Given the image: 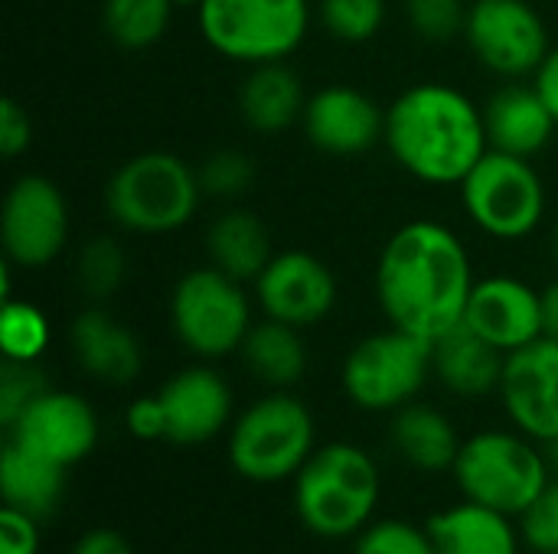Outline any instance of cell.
<instances>
[{
	"label": "cell",
	"mask_w": 558,
	"mask_h": 554,
	"mask_svg": "<svg viewBox=\"0 0 558 554\" xmlns=\"http://www.w3.org/2000/svg\"><path fill=\"white\" fill-rule=\"evenodd\" d=\"M239 353L258 382L281 389V392L298 385L307 369V349H304L301 330L271 317H265L262 323H252Z\"/></svg>",
	"instance_id": "cell-27"
},
{
	"label": "cell",
	"mask_w": 558,
	"mask_h": 554,
	"mask_svg": "<svg viewBox=\"0 0 558 554\" xmlns=\"http://www.w3.org/2000/svg\"><path fill=\"white\" fill-rule=\"evenodd\" d=\"M458 189L464 212L490 238L520 242L543 225L546 186L526 157L487 150Z\"/></svg>",
	"instance_id": "cell-9"
},
{
	"label": "cell",
	"mask_w": 558,
	"mask_h": 554,
	"mask_svg": "<svg viewBox=\"0 0 558 554\" xmlns=\"http://www.w3.org/2000/svg\"><path fill=\"white\" fill-rule=\"evenodd\" d=\"M464 39L474 59L504 78L536 75L553 52L549 26L526 0H474Z\"/></svg>",
	"instance_id": "cell-11"
},
{
	"label": "cell",
	"mask_w": 558,
	"mask_h": 554,
	"mask_svg": "<svg viewBox=\"0 0 558 554\" xmlns=\"http://www.w3.org/2000/svg\"><path fill=\"white\" fill-rule=\"evenodd\" d=\"M432 372V343L389 327L360 340L343 362V392L363 411H399L418 398Z\"/></svg>",
	"instance_id": "cell-10"
},
{
	"label": "cell",
	"mask_w": 558,
	"mask_h": 554,
	"mask_svg": "<svg viewBox=\"0 0 558 554\" xmlns=\"http://www.w3.org/2000/svg\"><path fill=\"white\" fill-rule=\"evenodd\" d=\"M170 327L199 359H222L242 349L252 330V307L242 281L216 264L186 271L170 294Z\"/></svg>",
	"instance_id": "cell-8"
},
{
	"label": "cell",
	"mask_w": 558,
	"mask_h": 554,
	"mask_svg": "<svg viewBox=\"0 0 558 554\" xmlns=\"http://www.w3.org/2000/svg\"><path fill=\"white\" fill-rule=\"evenodd\" d=\"M471 7L464 0H405L409 26L428 42H448L464 36Z\"/></svg>",
	"instance_id": "cell-34"
},
{
	"label": "cell",
	"mask_w": 558,
	"mask_h": 554,
	"mask_svg": "<svg viewBox=\"0 0 558 554\" xmlns=\"http://www.w3.org/2000/svg\"><path fill=\"white\" fill-rule=\"evenodd\" d=\"M464 323L500 353H517L543 336L539 291L520 278H484L474 284Z\"/></svg>",
	"instance_id": "cell-18"
},
{
	"label": "cell",
	"mask_w": 558,
	"mask_h": 554,
	"mask_svg": "<svg viewBox=\"0 0 558 554\" xmlns=\"http://www.w3.org/2000/svg\"><path fill=\"white\" fill-rule=\"evenodd\" d=\"M523 542L539 554H558V480H549L543 493L520 516Z\"/></svg>",
	"instance_id": "cell-36"
},
{
	"label": "cell",
	"mask_w": 558,
	"mask_h": 554,
	"mask_svg": "<svg viewBox=\"0 0 558 554\" xmlns=\"http://www.w3.org/2000/svg\"><path fill=\"white\" fill-rule=\"evenodd\" d=\"M301 124L307 140L333 157H356L386 140V111L353 85H327L314 91Z\"/></svg>",
	"instance_id": "cell-16"
},
{
	"label": "cell",
	"mask_w": 558,
	"mask_h": 554,
	"mask_svg": "<svg viewBox=\"0 0 558 554\" xmlns=\"http://www.w3.org/2000/svg\"><path fill=\"white\" fill-rule=\"evenodd\" d=\"M206 251L219 271L242 284H255V278L275 258L268 225L248 209H226L222 216H216L206 232Z\"/></svg>",
	"instance_id": "cell-26"
},
{
	"label": "cell",
	"mask_w": 558,
	"mask_h": 554,
	"mask_svg": "<svg viewBox=\"0 0 558 554\" xmlns=\"http://www.w3.org/2000/svg\"><path fill=\"white\" fill-rule=\"evenodd\" d=\"M539 304H543V336L558 340V278L539 291Z\"/></svg>",
	"instance_id": "cell-42"
},
{
	"label": "cell",
	"mask_w": 558,
	"mask_h": 554,
	"mask_svg": "<svg viewBox=\"0 0 558 554\" xmlns=\"http://www.w3.org/2000/svg\"><path fill=\"white\" fill-rule=\"evenodd\" d=\"M49 346V320L29 300H0V349L3 359L36 362Z\"/></svg>",
	"instance_id": "cell-29"
},
{
	"label": "cell",
	"mask_w": 558,
	"mask_h": 554,
	"mask_svg": "<svg viewBox=\"0 0 558 554\" xmlns=\"http://www.w3.org/2000/svg\"><path fill=\"white\" fill-rule=\"evenodd\" d=\"M451 473L464 500L520 519L549 483V460L523 431H481L461 444Z\"/></svg>",
	"instance_id": "cell-6"
},
{
	"label": "cell",
	"mask_w": 558,
	"mask_h": 554,
	"mask_svg": "<svg viewBox=\"0 0 558 554\" xmlns=\"http://www.w3.org/2000/svg\"><path fill=\"white\" fill-rule=\"evenodd\" d=\"M196 23L209 49L242 65L284 62L311 29L307 0H203Z\"/></svg>",
	"instance_id": "cell-7"
},
{
	"label": "cell",
	"mask_w": 558,
	"mask_h": 554,
	"mask_svg": "<svg viewBox=\"0 0 558 554\" xmlns=\"http://www.w3.org/2000/svg\"><path fill=\"white\" fill-rule=\"evenodd\" d=\"M314 441L317 424L311 408L278 389L235 418L229 431V464L252 483H281L301 473L317 451Z\"/></svg>",
	"instance_id": "cell-5"
},
{
	"label": "cell",
	"mask_w": 558,
	"mask_h": 554,
	"mask_svg": "<svg viewBox=\"0 0 558 554\" xmlns=\"http://www.w3.org/2000/svg\"><path fill=\"white\" fill-rule=\"evenodd\" d=\"M128 278V255L121 248V242L108 238V235H95L92 242L82 245L78 251V264H75V281L82 287V294L95 304L108 300L118 294V287Z\"/></svg>",
	"instance_id": "cell-30"
},
{
	"label": "cell",
	"mask_w": 558,
	"mask_h": 554,
	"mask_svg": "<svg viewBox=\"0 0 558 554\" xmlns=\"http://www.w3.org/2000/svg\"><path fill=\"white\" fill-rule=\"evenodd\" d=\"M379 467L356 444H324L294 477V509L320 539L360 535L379 506Z\"/></svg>",
	"instance_id": "cell-3"
},
{
	"label": "cell",
	"mask_w": 558,
	"mask_h": 554,
	"mask_svg": "<svg viewBox=\"0 0 558 554\" xmlns=\"http://www.w3.org/2000/svg\"><path fill=\"white\" fill-rule=\"evenodd\" d=\"M69 554H134L131 542L114 529H92L85 532Z\"/></svg>",
	"instance_id": "cell-40"
},
{
	"label": "cell",
	"mask_w": 558,
	"mask_h": 554,
	"mask_svg": "<svg viewBox=\"0 0 558 554\" xmlns=\"http://www.w3.org/2000/svg\"><path fill=\"white\" fill-rule=\"evenodd\" d=\"M69 346L85 376L105 385L118 389L141 376L144 353L137 336L101 307H88L69 323Z\"/></svg>",
	"instance_id": "cell-19"
},
{
	"label": "cell",
	"mask_w": 558,
	"mask_h": 554,
	"mask_svg": "<svg viewBox=\"0 0 558 554\" xmlns=\"http://www.w3.org/2000/svg\"><path fill=\"white\" fill-rule=\"evenodd\" d=\"M255 173H258L255 160L248 153H242V150H232V147L209 153L199 163V170H196L203 193L216 196V199H239V196H245L252 189V183H255Z\"/></svg>",
	"instance_id": "cell-32"
},
{
	"label": "cell",
	"mask_w": 558,
	"mask_h": 554,
	"mask_svg": "<svg viewBox=\"0 0 558 554\" xmlns=\"http://www.w3.org/2000/svg\"><path fill=\"white\" fill-rule=\"evenodd\" d=\"M173 3H186V7H199L203 0H173Z\"/></svg>",
	"instance_id": "cell-43"
},
{
	"label": "cell",
	"mask_w": 558,
	"mask_h": 554,
	"mask_svg": "<svg viewBox=\"0 0 558 554\" xmlns=\"http://www.w3.org/2000/svg\"><path fill=\"white\" fill-rule=\"evenodd\" d=\"M157 395L167 418V441L177 447L206 444L232 421V389L209 366L180 369Z\"/></svg>",
	"instance_id": "cell-17"
},
{
	"label": "cell",
	"mask_w": 558,
	"mask_h": 554,
	"mask_svg": "<svg viewBox=\"0 0 558 554\" xmlns=\"http://www.w3.org/2000/svg\"><path fill=\"white\" fill-rule=\"evenodd\" d=\"M62 490H65V467H59L7 438L3 454H0L3 506L20 509L43 522L59 509Z\"/></svg>",
	"instance_id": "cell-25"
},
{
	"label": "cell",
	"mask_w": 558,
	"mask_h": 554,
	"mask_svg": "<svg viewBox=\"0 0 558 554\" xmlns=\"http://www.w3.org/2000/svg\"><path fill=\"white\" fill-rule=\"evenodd\" d=\"M474 284L464 242L432 219L396 229L376 264V297L389 327L428 343L464 323Z\"/></svg>",
	"instance_id": "cell-1"
},
{
	"label": "cell",
	"mask_w": 558,
	"mask_h": 554,
	"mask_svg": "<svg viewBox=\"0 0 558 554\" xmlns=\"http://www.w3.org/2000/svg\"><path fill=\"white\" fill-rule=\"evenodd\" d=\"M317 13L333 39L366 42L386 23V0H320Z\"/></svg>",
	"instance_id": "cell-31"
},
{
	"label": "cell",
	"mask_w": 558,
	"mask_h": 554,
	"mask_svg": "<svg viewBox=\"0 0 558 554\" xmlns=\"http://www.w3.org/2000/svg\"><path fill=\"white\" fill-rule=\"evenodd\" d=\"M337 278L311 251H281L255 278V297L265 317L288 327H314L337 307Z\"/></svg>",
	"instance_id": "cell-14"
},
{
	"label": "cell",
	"mask_w": 558,
	"mask_h": 554,
	"mask_svg": "<svg viewBox=\"0 0 558 554\" xmlns=\"http://www.w3.org/2000/svg\"><path fill=\"white\" fill-rule=\"evenodd\" d=\"M553 251H556V261H558V222H556V235H553Z\"/></svg>",
	"instance_id": "cell-44"
},
{
	"label": "cell",
	"mask_w": 558,
	"mask_h": 554,
	"mask_svg": "<svg viewBox=\"0 0 558 554\" xmlns=\"http://www.w3.org/2000/svg\"><path fill=\"white\" fill-rule=\"evenodd\" d=\"M69 242V206L62 189L43 176H20L0 209V245L13 268L39 271L52 264Z\"/></svg>",
	"instance_id": "cell-12"
},
{
	"label": "cell",
	"mask_w": 558,
	"mask_h": 554,
	"mask_svg": "<svg viewBox=\"0 0 558 554\" xmlns=\"http://www.w3.org/2000/svg\"><path fill=\"white\" fill-rule=\"evenodd\" d=\"M500 398L517 431L558 444V340L539 336L507 356Z\"/></svg>",
	"instance_id": "cell-15"
},
{
	"label": "cell",
	"mask_w": 558,
	"mask_h": 554,
	"mask_svg": "<svg viewBox=\"0 0 558 554\" xmlns=\"http://www.w3.org/2000/svg\"><path fill=\"white\" fill-rule=\"evenodd\" d=\"M7 438L69 470L95 451L98 415L82 395L62 392V389H46L7 428Z\"/></svg>",
	"instance_id": "cell-13"
},
{
	"label": "cell",
	"mask_w": 558,
	"mask_h": 554,
	"mask_svg": "<svg viewBox=\"0 0 558 554\" xmlns=\"http://www.w3.org/2000/svg\"><path fill=\"white\" fill-rule=\"evenodd\" d=\"M124 424L137 441H167V418H163L160 395L134 398L124 411Z\"/></svg>",
	"instance_id": "cell-39"
},
{
	"label": "cell",
	"mask_w": 558,
	"mask_h": 554,
	"mask_svg": "<svg viewBox=\"0 0 558 554\" xmlns=\"http://www.w3.org/2000/svg\"><path fill=\"white\" fill-rule=\"evenodd\" d=\"M0 554H39V519L3 506L0 509Z\"/></svg>",
	"instance_id": "cell-38"
},
{
	"label": "cell",
	"mask_w": 558,
	"mask_h": 554,
	"mask_svg": "<svg viewBox=\"0 0 558 554\" xmlns=\"http://www.w3.org/2000/svg\"><path fill=\"white\" fill-rule=\"evenodd\" d=\"M425 529L438 554H520L513 519L471 500L432 516Z\"/></svg>",
	"instance_id": "cell-23"
},
{
	"label": "cell",
	"mask_w": 558,
	"mask_h": 554,
	"mask_svg": "<svg viewBox=\"0 0 558 554\" xmlns=\"http://www.w3.org/2000/svg\"><path fill=\"white\" fill-rule=\"evenodd\" d=\"M353 554H438L428 529H418L402 519L373 522L356 535Z\"/></svg>",
	"instance_id": "cell-33"
},
{
	"label": "cell",
	"mask_w": 558,
	"mask_h": 554,
	"mask_svg": "<svg viewBox=\"0 0 558 554\" xmlns=\"http://www.w3.org/2000/svg\"><path fill=\"white\" fill-rule=\"evenodd\" d=\"M173 7V0H105V33L121 49H147L167 33Z\"/></svg>",
	"instance_id": "cell-28"
},
{
	"label": "cell",
	"mask_w": 558,
	"mask_h": 554,
	"mask_svg": "<svg viewBox=\"0 0 558 554\" xmlns=\"http://www.w3.org/2000/svg\"><path fill=\"white\" fill-rule=\"evenodd\" d=\"M484 124H487L490 150H504V153L526 157V160L549 147L558 127L539 88L520 85V82L504 85L500 91L490 95L484 108Z\"/></svg>",
	"instance_id": "cell-20"
},
{
	"label": "cell",
	"mask_w": 558,
	"mask_h": 554,
	"mask_svg": "<svg viewBox=\"0 0 558 554\" xmlns=\"http://www.w3.org/2000/svg\"><path fill=\"white\" fill-rule=\"evenodd\" d=\"M49 389L46 376L36 369V362H13V359H3V369H0V424L3 431L23 415V408L29 402H36L43 392Z\"/></svg>",
	"instance_id": "cell-35"
},
{
	"label": "cell",
	"mask_w": 558,
	"mask_h": 554,
	"mask_svg": "<svg viewBox=\"0 0 558 554\" xmlns=\"http://www.w3.org/2000/svg\"><path fill=\"white\" fill-rule=\"evenodd\" d=\"M533 85L539 88V95L546 98L553 118L558 121V46H553V52L546 56V62H543L539 72L533 75Z\"/></svg>",
	"instance_id": "cell-41"
},
{
	"label": "cell",
	"mask_w": 558,
	"mask_h": 554,
	"mask_svg": "<svg viewBox=\"0 0 558 554\" xmlns=\"http://www.w3.org/2000/svg\"><path fill=\"white\" fill-rule=\"evenodd\" d=\"M304 108H307V95L291 65H284V62L252 65V72L239 91V111L252 131L281 134L294 121L304 118Z\"/></svg>",
	"instance_id": "cell-24"
},
{
	"label": "cell",
	"mask_w": 558,
	"mask_h": 554,
	"mask_svg": "<svg viewBox=\"0 0 558 554\" xmlns=\"http://www.w3.org/2000/svg\"><path fill=\"white\" fill-rule=\"evenodd\" d=\"M386 144L405 173L432 186H461L490 150L484 108L445 82L412 85L392 101Z\"/></svg>",
	"instance_id": "cell-2"
},
{
	"label": "cell",
	"mask_w": 558,
	"mask_h": 554,
	"mask_svg": "<svg viewBox=\"0 0 558 554\" xmlns=\"http://www.w3.org/2000/svg\"><path fill=\"white\" fill-rule=\"evenodd\" d=\"M33 144V121L26 114V108L16 98H3L0 104V153L7 160H16L20 153H26Z\"/></svg>",
	"instance_id": "cell-37"
},
{
	"label": "cell",
	"mask_w": 558,
	"mask_h": 554,
	"mask_svg": "<svg viewBox=\"0 0 558 554\" xmlns=\"http://www.w3.org/2000/svg\"><path fill=\"white\" fill-rule=\"evenodd\" d=\"M389 441H392L396 454L412 470H422V473L454 470L458 451L464 444L458 438L451 418L445 411H438L435 405H422V402H409L405 408H399L392 415Z\"/></svg>",
	"instance_id": "cell-22"
},
{
	"label": "cell",
	"mask_w": 558,
	"mask_h": 554,
	"mask_svg": "<svg viewBox=\"0 0 558 554\" xmlns=\"http://www.w3.org/2000/svg\"><path fill=\"white\" fill-rule=\"evenodd\" d=\"M199 196L203 186L190 163L170 150H144L111 173L105 186V209L124 232L167 235L196 216Z\"/></svg>",
	"instance_id": "cell-4"
},
{
	"label": "cell",
	"mask_w": 558,
	"mask_h": 554,
	"mask_svg": "<svg viewBox=\"0 0 558 554\" xmlns=\"http://www.w3.org/2000/svg\"><path fill=\"white\" fill-rule=\"evenodd\" d=\"M507 353L477 336L468 323L432 343V372L458 398H487L500 392Z\"/></svg>",
	"instance_id": "cell-21"
}]
</instances>
